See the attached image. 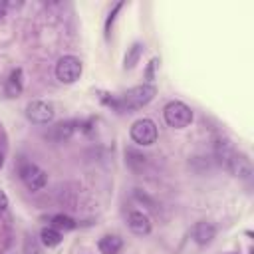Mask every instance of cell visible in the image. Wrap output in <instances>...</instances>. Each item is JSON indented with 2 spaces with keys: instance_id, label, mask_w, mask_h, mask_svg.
<instances>
[{
  "instance_id": "6da1fadb",
  "label": "cell",
  "mask_w": 254,
  "mask_h": 254,
  "mask_svg": "<svg viewBox=\"0 0 254 254\" xmlns=\"http://www.w3.org/2000/svg\"><path fill=\"white\" fill-rule=\"evenodd\" d=\"M155 95H157V87L153 83H141V85L127 89L117 99H111V105L119 111H133V109H141L143 105H147Z\"/></svg>"
},
{
  "instance_id": "7a4b0ae2",
  "label": "cell",
  "mask_w": 254,
  "mask_h": 254,
  "mask_svg": "<svg viewBox=\"0 0 254 254\" xmlns=\"http://www.w3.org/2000/svg\"><path fill=\"white\" fill-rule=\"evenodd\" d=\"M163 117L167 121L169 127H175V129H183L187 125H190L192 121V111L187 103L183 101H169L163 109Z\"/></svg>"
},
{
  "instance_id": "3957f363",
  "label": "cell",
  "mask_w": 254,
  "mask_h": 254,
  "mask_svg": "<svg viewBox=\"0 0 254 254\" xmlns=\"http://www.w3.org/2000/svg\"><path fill=\"white\" fill-rule=\"evenodd\" d=\"M81 69H83L81 60L71 56V54H67V56H62L58 60V64H56V77L62 83H73V81L79 79Z\"/></svg>"
},
{
  "instance_id": "277c9868",
  "label": "cell",
  "mask_w": 254,
  "mask_h": 254,
  "mask_svg": "<svg viewBox=\"0 0 254 254\" xmlns=\"http://www.w3.org/2000/svg\"><path fill=\"white\" fill-rule=\"evenodd\" d=\"M129 135H131V139H133L137 145L147 147V145H153V143L157 141L159 131H157V125H155L153 119H149V117H141V119H137V121L131 125Z\"/></svg>"
},
{
  "instance_id": "5b68a950",
  "label": "cell",
  "mask_w": 254,
  "mask_h": 254,
  "mask_svg": "<svg viewBox=\"0 0 254 254\" xmlns=\"http://www.w3.org/2000/svg\"><path fill=\"white\" fill-rule=\"evenodd\" d=\"M26 117L36 123V125H46L52 123L56 117V109L52 101H44V99H34L26 105Z\"/></svg>"
},
{
  "instance_id": "8992f818",
  "label": "cell",
  "mask_w": 254,
  "mask_h": 254,
  "mask_svg": "<svg viewBox=\"0 0 254 254\" xmlns=\"http://www.w3.org/2000/svg\"><path fill=\"white\" fill-rule=\"evenodd\" d=\"M18 175L22 179V183L30 189V190H40L46 187L48 183V175L44 169H40L36 163H22L20 169H18Z\"/></svg>"
},
{
  "instance_id": "52a82bcc",
  "label": "cell",
  "mask_w": 254,
  "mask_h": 254,
  "mask_svg": "<svg viewBox=\"0 0 254 254\" xmlns=\"http://www.w3.org/2000/svg\"><path fill=\"white\" fill-rule=\"evenodd\" d=\"M222 159H224L226 169H228L232 175L242 177V179H250V175H252V167H250V161L246 159V155L236 153V151H232L230 147H224V151H222Z\"/></svg>"
},
{
  "instance_id": "ba28073f",
  "label": "cell",
  "mask_w": 254,
  "mask_h": 254,
  "mask_svg": "<svg viewBox=\"0 0 254 254\" xmlns=\"http://www.w3.org/2000/svg\"><path fill=\"white\" fill-rule=\"evenodd\" d=\"M192 238H194V242L200 244V246L210 244V242L216 238V228H214V224H212V222H206V220L196 222V224L192 226Z\"/></svg>"
},
{
  "instance_id": "9c48e42d",
  "label": "cell",
  "mask_w": 254,
  "mask_h": 254,
  "mask_svg": "<svg viewBox=\"0 0 254 254\" xmlns=\"http://www.w3.org/2000/svg\"><path fill=\"white\" fill-rule=\"evenodd\" d=\"M129 228H131V232L133 234H137V236H147L149 232H151V220H149V216L145 214V212H141V210H133L131 214H129Z\"/></svg>"
},
{
  "instance_id": "30bf717a",
  "label": "cell",
  "mask_w": 254,
  "mask_h": 254,
  "mask_svg": "<svg viewBox=\"0 0 254 254\" xmlns=\"http://www.w3.org/2000/svg\"><path fill=\"white\" fill-rule=\"evenodd\" d=\"M97 248H99L101 254H117L123 248V240L117 234H105V236L99 238Z\"/></svg>"
},
{
  "instance_id": "8fae6325",
  "label": "cell",
  "mask_w": 254,
  "mask_h": 254,
  "mask_svg": "<svg viewBox=\"0 0 254 254\" xmlns=\"http://www.w3.org/2000/svg\"><path fill=\"white\" fill-rule=\"evenodd\" d=\"M22 85H24V79H22V69H14L10 73V77L6 79V95L10 97H16L20 91H22Z\"/></svg>"
},
{
  "instance_id": "7c38bea8",
  "label": "cell",
  "mask_w": 254,
  "mask_h": 254,
  "mask_svg": "<svg viewBox=\"0 0 254 254\" xmlns=\"http://www.w3.org/2000/svg\"><path fill=\"white\" fill-rule=\"evenodd\" d=\"M75 123L73 121H64V123H56L50 131V139H56V141H62V139H67L71 133H73V127Z\"/></svg>"
},
{
  "instance_id": "4fadbf2b",
  "label": "cell",
  "mask_w": 254,
  "mask_h": 254,
  "mask_svg": "<svg viewBox=\"0 0 254 254\" xmlns=\"http://www.w3.org/2000/svg\"><path fill=\"white\" fill-rule=\"evenodd\" d=\"M40 240H42L44 246L54 248V246H58V244L62 242V232L56 230V228H52V226H46V228H42V232H40Z\"/></svg>"
},
{
  "instance_id": "5bb4252c",
  "label": "cell",
  "mask_w": 254,
  "mask_h": 254,
  "mask_svg": "<svg viewBox=\"0 0 254 254\" xmlns=\"http://www.w3.org/2000/svg\"><path fill=\"white\" fill-rule=\"evenodd\" d=\"M141 52H143V44L135 42V44L129 48V52L125 54L123 67H125V69H133V67H135V64H137V62H139V58H141Z\"/></svg>"
},
{
  "instance_id": "9a60e30c",
  "label": "cell",
  "mask_w": 254,
  "mask_h": 254,
  "mask_svg": "<svg viewBox=\"0 0 254 254\" xmlns=\"http://www.w3.org/2000/svg\"><path fill=\"white\" fill-rule=\"evenodd\" d=\"M52 228H56L60 232H67V230L75 228V220L67 214H56V216H52Z\"/></svg>"
},
{
  "instance_id": "2e32d148",
  "label": "cell",
  "mask_w": 254,
  "mask_h": 254,
  "mask_svg": "<svg viewBox=\"0 0 254 254\" xmlns=\"http://www.w3.org/2000/svg\"><path fill=\"white\" fill-rule=\"evenodd\" d=\"M121 6H123V2H117V4L113 6V10L109 12L107 20H105V36H107V38H109V34H111V24H113V20H115V14L121 10Z\"/></svg>"
},
{
  "instance_id": "e0dca14e",
  "label": "cell",
  "mask_w": 254,
  "mask_h": 254,
  "mask_svg": "<svg viewBox=\"0 0 254 254\" xmlns=\"http://www.w3.org/2000/svg\"><path fill=\"white\" fill-rule=\"evenodd\" d=\"M8 208V196L4 190H0V212H4Z\"/></svg>"
},
{
  "instance_id": "ac0fdd59",
  "label": "cell",
  "mask_w": 254,
  "mask_h": 254,
  "mask_svg": "<svg viewBox=\"0 0 254 254\" xmlns=\"http://www.w3.org/2000/svg\"><path fill=\"white\" fill-rule=\"evenodd\" d=\"M4 14H6V2H2V0H0V18H2Z\"/></svg>"
},
{
  "instance_id": "d6986e66",
  "label": "cell",
  "mask_w": 254,
  "mask_h": 254,
  "mask_svg": "<svg viewBox=\"0 0 254 254\" xmlns=\"http://www.w3.org/2000/svg\"><path fill=\"white\" fill-rule=\"evenodd\" d=\"M2 165H4V155L0 153V169H2Z\"/></svg>"
}]
</instances>
